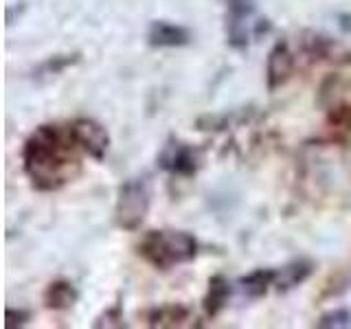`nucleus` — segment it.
<instances>
[{"label":"nucleus","mask_w":351,"mask_h":329,"mask_svg":"<svg viewBox=\"0 0 351 329\" xmlns=\"http://www.w3.org/2000/svg\"><path fill=\"white\" fill-rule=\"evenodd\" d=\"M332 123L334 125H343V127H351V108L349 106H340L332 112Z\"/></svg>","instance_id":"a211bd4d"},{"label":"nucleus","mask_w":351,"mask_h":329,"mask_svg":"<svg viewBox=\"0 0 351 329\" xmlns=\"http://www.w3.org/2000/svg\"><path fill=\"white\" fill-rule=\"evenodd\" d=\"M69 132L75 141V145L84 154H88L95 160H104L110 149V134L108 130L95 119L80 117L69 125Z\"/></svg>","instance_id":"39448f33"},{"label":"nucleus","mask_w":351,"mask_h":329,"mask_svg":"<svg viewBox=\"0 0 351 329\" xmlns=\"http://www.w3.org/2000/svg\"><path fill=\"white\" fill-rule=\"evenodd\" d=\"M77 301H80V290L66 279H55L47 285V290H44V305H47L49 310H55V312L71 310Z\"/></svg>","instance_id":"1a4fd4ad"},{"label":"nucleus","mask_w":351,"mask_h":329,"mask_svg":"<svg viewBox=\"0 0 351 329\" xmlns=\"http://www.w3.org/2000/svg\"><path fill=\"white\" fill-rule=\"evenodd\" d=\"M314 272V263L307 259H296L288 266H283L277 270V279H274V290L277 292H290L296 285H301L303 281L310 279V274Z\"/></svg>","instance_id":"9b49d317"},{"label":"nucleus","mask_w":351,"mask_h":329,"mask_svg":"<svg viewBox=\"0 0 351 329\" xmlns=\"http://www.w3.org/2000/svg\"><path fill=\"white\" fill-rule=\"evenodd\" d=\"M82 55L80 53H66V55H53V58H49L47 62H44L38 73L40 75H60L62 71H66L69 66L77 64L80 62Z\"/></svg>","instance_id":"4468645a"},{"label":"nucleus","mask_w":351,"mask_h":329,"mask_svg":"<svg viewBox=\"0 0 351 329\" xmlns=\"http://www.w3.org/2000/svg\"><path fill=\"white\" fill-rule=\"evenodd\" d=\"M156 162L162 171H167L171 175L191 178L200 169V151L178 138H169L158 151Z\"/></svg>","instance_id":"20e7f679"},{"label":"nucleus","mask_w":351,"mask_h":329,"mask_svg":"<svg viewBox=\"0 0 351 329\" xmlns=\"http://www.w3.org/2000/svg\"><path fill=\"white\" fill-rule=\"evenodd\" d=\"M152 204V189L145 178H130L119 186L114 204V224L121 230H138Z\"/></svg>","instance_id":"7ed1b4c3"},{"label":"nucleus","mask_w":351,"mask_h":329,"mask_svg":"<svg viewBox=\"0 0 351 329\" xmlns=\"http://www.w3.org/2000/svg\"><path fill=\"white\" fill-rule=\"evenodd\" d=\"M123 327V314H121V310L114 305L110 307V310L99 318V321H95V327Z\"/></svg>","instance_id":"f3484780"},{"label":"nucleus","mask_w":351,"mask_h":329,"mask_svg":"<svg viewBox=\"0 0 351 329\" xmlns=\"http://www.w3.org/2000/svg\"><path fill=\"white\" fill-rule=\"evenodd\" d=\"M230 292H233V288H230V281L224 277V274H213V277L208 279V290L202 301L204 314L208 318H215L226 307V303L230 299Z\"/></svg>","instance_id":"9d476101"},{"label":"nucleus","mask_w":351,"mask_h":329,"mask_svg":"<svg viewBox=\"0 0 351 329\" xmlns=\"http://www.w3.org/2000/svg\"><path fill=\"white\" fill-rule=\"evenodd\" d=\"M73 147L77 145L69 127L44 123L31 132L22 147V167L38 191H58L80 173Z\"/></svg>","instance_id":"f257e3e1"},{"label":"nucleus","mask_w":351,"mask_h":329,"mask_svg":"<svg viewBox=\"0 0 351 329\" xmlns=\"http://www.w3.org/2000/svg\"><path fill=\"white\" fill-rule=\"evenodd\" d=\"M189 316H191L189 307L171 303V305L152 307L145 318H147V325H149V327H178V325H182Z\"/></svg>","instance_id":"ddd939ff"},{"label":"nucleus","mask_w":351,"mask_h":329,"mask_svg":"<svg viewBox=\"0 0 351 329\" xmlns=\"http://www.w3.org/2000/svg\"><path fill=\"white\" fill-rule=\"evenodd\" d=\"M255 0H226V44L241 51L248 47V18L255 14Z\"/></svg>","instance_id":"423d86ee"},{"label":"nucleus","mask_w":351,"mask_h":329,"mask_svg":"<svg viewBox=\"0 0 351 329\" xmlns=\"http://www.w3.org/2000/svg\"><path fill=\"white\" fill-rule=\"evenodd\" d=\"M318 329H347L351 327V312L349 310H332L323 314L316 321Z\"/></svg>","instance_id":"2eb2a0df"},{"label":"nucleus","mask_w":351,"mask_h":329,"mask_svg":"<svg viewBox=\"0 0 351 329\" xmlns=\"http://www.w3.org/2000/svg\"><path fill=\"white\" fill-rule=\"evenodd\" d=\"M274 279H277L274 268H257L239 279V288L248 299H261L270 288H274Z\"/></svg>","instance_id":"f8f14e48"},{"label":"nucleus","mask_w":351,"mask_h":329,"mask_svg":"<svg viewBox=\"0 0 351 329\" xmlns=\"http://www.w3.org/2000/svg\"><path fill=\"white\" fill-rule=\"evenodd\" d=\"M31 318V312L27 310H14V307H7L5 312V327L7 329H14V327H22L27 325Z\"/></svg>","instance_id":"dca6fc26"},{"label":"nucleus","mask_w":351,"mask_h":329,"mask_svg":"<svg viewBox=\"0 0 351 329\" xmlns=\"http://www.w3.org/2000/svg\"><path fill=\"white\" fill-rule=\"evenodd\" d=\"M294 73V53L290 49V44L285 40H279L270 49L266 58V86L268 90L274 93L281 86L288 84V80Z\"/></svg>","instance_id":"0eeeda50"},{"label":"nucleus","mask_w":351,"mask_h":329,"mask_svg":"<svg viewBox=\"0 0 351 329\" xmlns=\"http://www.w3.org/2000/svg\"><path fill=\"white\" fill-rule=\"evenodd\" d=\"M197 239L186 230H149L141 239L138 255L158 270L189 263L197 255Z\"/></svg>","instance_id":"f03ea898"},{"label":"nucleus","mask_w":351,"mask_h":329,"mask_svg":"<svg viewBox=\"0 0 351 329\" xmlns=\"http://www.w3.org/2000/svg\"><path fill=\"white\" fill-rule=\"evenodd\" d=\"M147 42L154 49H180L191 44V31L167 20H154L147 31Z\"/></svg>","instance_id":"6e6552de"}]
</instances>
